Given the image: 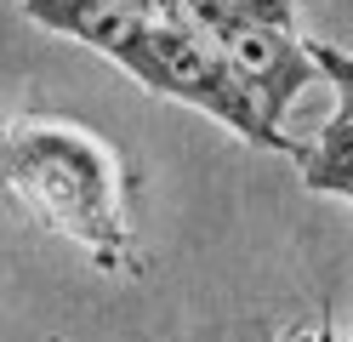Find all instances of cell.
I'll return each mask as SVG.
<instances>
[{"mask_svg":"<svg viewBox=\"0 0 353 342\" xmlns=\"http://www.w3.org/2000/svg\"><path fill=\"white\" fill-rule=\"evenodd\" d=\"M6 189L46 234L80 245L108 274H143L120 149L63 114H17L6 126Z\"/></svg>","mask_w":353,"mask_h":342,"instance_id":"6da1fadb","label":"cell"},{"mask_svg":"<svg viewBox=\"0 0 353 342\" xmlns=\"http://www.w3.org/2000/svg\"><path fill=\"white\" fill-rule=\"evenodd\" d=\"M114 68H125V75L137 80L143 91H154V97H171V103H188V108L211 114L223 131H234L239 143H251L262 154H285V160L302 154L296 137H279L268 120H262V108L245 91V80L234 75L228 57L216 52V40L200 35V29H183V23H148L143 40L131 46Z\"/></svg>","mask_w":353,"mask_h":342,"instance_id":"7a4b0ae2","label":"cell"},{"mask_svg":"<svg viewBox=\"0 0 353 342\" xmlns=\"http://www.w3.org/2000/svg\"><path fill=\"white\" fill-rule=\"evenodd\" d=\"M216 52L228 57V68L239 80H245V91L256 97L262 120H268L279 137L285 131V114H291V103L302 97L307 86H319V63H314V46L302 40V29H285V23H268V17H251V12H228L223 23L211 29Z\"/></svg>","mask_w":353,"mask_h":342,"instance_id":"3957f363","label":"cell"},{"mask_svg":"<svg viewBox=\"0 0 353 342\" xmlns=\"http://www.w3.org/2000/svg\"><path fill=\"white\" fill-rule=\"evenodd\" d=\"M307 46H314V63H319L325 86L336 91V114H342V120H353V52L325 46V40H307Z\"/></svg>","mask_w":353,"mask_h":342,"instance_id":"8992f818","label":"cell"},{"mask_svg":"<svg viewBox=\"0 0 353 342\" xmlns=\"http://www.w3.org/2000/svg\"><path fill=\"white\" fill-rule=\"evenodd\" d=\"M274 342H336V331H330V314H325V319H314V325H291Z\"/></svg>","mask_w":353,"mask_h":342,"instance_id":"ba28073f","label":"cell"},{"mask_svg":"<svg viewBox=\"0 0 353 342\" xmlns=\"http://www.w3.org/2000/svg\"><path fill=\"white\" fill-rule=\"evenodd\" d=\"M23 17L52 29V35L92 46L108 63H120L148 29V17L137 6H125V0H23Z\"/></svg>","mask_w":353,"mask_h":342,"instance_id":"277c9868","label":"cell"},{"mask_svg":"<svg viewBox=\"0 0 353 342\" xmlns=\"http://www.w3.org/2000/svg\"><path fill=\"white\" fill-rule=\"evenodd\" d=\"M296 171H302V189L307 194H336V200L353 205V120L330 114L314 143H302Z\"/></svg>","mask_w":353,"mask_h":342,"instance_id":"5b68a950","label":"cell"},{"mask_svg":"<svg viewBox=\"0 0 353 342\" xmlns=\"http://www.w3.org/2000/svg\"><path fill=\"white\" fill-rule=\"evenodd\" d=\"M125 6H137L148 23H171L176 17V0H125Z\"/></svg>","mask_w":353,"mask_h":342,"instance_id":"9c48e42d","label":"cell"},{"mask_svg":"<svg viewBox=\"0 0 353 342\" xmlns=\"http://www.w3.org/2000/svg\"><path fill=\"white\" fill-rule=\"evenodd\" d=\"M239 12L251 17H268V23H285V29H296V0H234Z\"/></svg>","mask_w":353,"mask_h":342,"instance_id":"52a82bcc","label":"cell"}]
</instances>
